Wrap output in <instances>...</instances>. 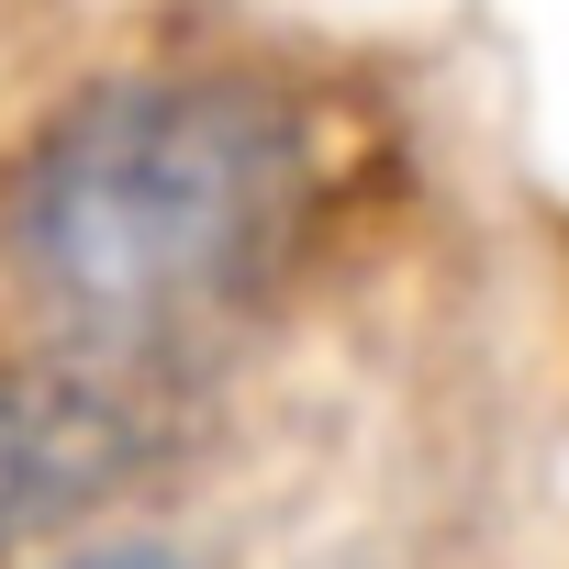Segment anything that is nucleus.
<instances>
[{
    "mask_svg": "<svg viewBox=\"0 0 569 569\" xmlns=\"http://www.w3.org/2000/svg\"><path fill=\"white\" fill-rule=\"evenodd\" d=\"M23 569H223V547H212L190 513H146V525L79 536V547H57V558H23Z\"/></svg>",
    "mask_w": 569,
    "mask_h": 569,
    "instance_id": "7ed1b4c3",
    "label": "nucleus"
},
{
    "mask_svg": "<svg viewBox=\"0 0 569 569\" xmlns=\"http://www.w3.org/2000/svg\"><path fill=\"white\" fill-rule=\"evenodd\" d=\"M302 569H369V558H302Z\"/></svg>",
    "mask_w": 569,
    "mask_h": 569,
    "instance_id": "20e7f679",
    "label": "nucleus"
},
{
    "mask_svg": "<svg viewBox=\"0 0 569 569\" xmlns=\"http://www.w3.org/2000/svg\"><path fill=\"white\" fill-rule=\"evenodd\" d=\"M234 391L246 369L223 358L0 336V569L179 513L234 425Z\"/></svg>",
    "mask_w": 569,
    "mask_h": 569,
    "instance_id": "f03ea898",
    "label": "nucleus"
},
{
    "mask_svg": "<svg viewBox=\"0 0 569 569\" xmlns=\"http://www.w3.org/2000/svg\"><path fill=\"white\" fill-rule=\"evenodd\" d=\"M380 123L336 68L179 34L57 79L0 134V336L257 369L347 268Z\"/></svg>",
    "mask_w": 569,
    "mask_h": 569,
    "instance_id": "f257e3e1",
    "label": "nucleus"
}]
</instances>
